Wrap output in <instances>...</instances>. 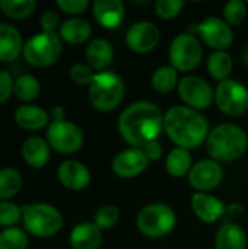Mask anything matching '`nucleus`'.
Here are the masks:
<instances>
[{"label":"nucleus","instance_id":"1","mask_svg":"<svg viewBox=\"0 0 248 249\" xmlns=\"http://www.w3.org/2000/svg\"><path fill=\"white\" fill-rule=\"evenodd\" d=\"M164 128V115L159 108L148 101H139L127 107L118 120V131L126 143L134 149H143L156 140Z\"/></svg>","mask_w":248,"mask_h":249},{"label":"nucleus","instance_id":"2","mask_svg":"<svg viewBox=\"0 0 248 249\" xmlns=\"http://www.w3.org/2000/svg\"><path fill=\"white\" fill-rule=\"evenodd\" d=\"M164 128L168 137L181 149H196L208 140V121L196 109L172 107L164 117Z\"/></svg>","mask_w":248,"mask_h":249},{"label":"nucleus","instance_id":"3","mask_svg":"<svg viewBox=\"0 0 248 249\" xmlns=\"http://www.w3.org/2000/svg\"><path fill=\"white\" fill-rule=\"evenodd\" d=\"M208 153L221 162H231L246 153L248 147V137L246 131L235 124H219L206 140Z\"/></svg>","mask_w":248,"mask_h":249},{"label":"nucleus","instance_id":"4","mask_svg":"<svg viewBox=\"0 0 248 249\" xmlns=\"http://www.w3.org/2000/svg\"><path fill=\"white\" fill-rule=\"evenodd\" d=\"M22 223L26 233L35 238H50L58 233L63 226L61 213L51 204H22Z\"/></svg>","mask_w":248,"mask_h":249},{"label":"nucleus","instance_id":"5","mask_svg":"<svg viewBox=\"0 0 248 249\" xmlns=\"http://www.w3.org/2000/svg\"><path fill=\"white\" fill-rule=\"evenodd\" d=\"M89 101L98 111L115 109L124 96L123 79L113 71H101L94 76L89 85Z\"/></svg>","mask_w":248,"mask_h":249},{"label":"nucleus","instance_id":"6","mask_svg":"<svg viewBox=\"0 0 248 249\" xmlns=\"http://www.w3.org/2000/svg\"><path fill=\"white\" fill-rule=\"evenodd\" d=\"M63 53L60 35L56 32H39L31 36L22 50L25 61L34 67H47L54 64Z\"/></svg>","mask_w":248,"mask_h":249},{"label":"nucleus","instance_id":"7","mask_svg":"<svg viewBox=\"0 0 248 249\" xmlns=\"http://www.w3.org/2000/svg\"><path fill=\"white\" fill-rule=\"evenodd\" d=\"M136 223L142 235L148 238H162L175 228L177 217L170 206L155 203L139 212Z\"/></svg>","mask_w":248,"mask_h":249},{"label":"nucleus","instance_id":"8","mask_svg":"<svg viewBox=\"0 0 248 249\" xmlns=\"http://www.w3.org/2000/svg\"><path fill=\"white\" fill-rule=\"evenodd\" d=\"M47 143L58 153L72 155L82 147L83 133L76 124L67 120L51 121L47 128Z\"/></svg>","mask_w":248,"mask_h":249},{"label":"nucleus","instance_id":"9","mask_svg":"<svg viewBox=\"0 0 248 249\" xmlns=\"http://www.w3.org/2000/svg\"><path fill=\"white\" fill-rule=\"evenodd\" d=\"M202 45L191 34H180L172 39L170 47L171 64L180 71L194 70L202 61Z\"/></svg>","mask_w":248,"mask_h":249},{"label":"nucleus","instance_id":"10","mask_svg":"<svg viewBox=\"0 0 248 249\" xmlns=\"http://www.w3.org/2000/svg\"><path fill=\"white\" fill-rule=\"evenodd\" d=\"M215 102L218 108L229 117L244 115L248 111V90L238 80L227 79L218 85Z\"/></svg>","mask_w":248,"mask_h":249},{"label":"nucleus","instance_id":"11","mask_svg":"<svg viewBox=\"0 0 248 249\" xmlns=\"http://www.w3.org/2000/svg\"><path fill=\"white\" fill-rule=\"evenodd\" d=\"M178 93L184 104L196 111L209 108L215 99V92L212 90V86L197 76H186L178 83Z\"/></svg>","mask_w":248,"mask_h":249},{"label":"nucleus","instance_id":"12","mask_svg":"<svg viewBox=\"0 0 248 249\" xmlns=\"http://www.w3.org/2000/svg\"><path fill=\"white\" fill-rule=\"evenodd\" d=\"M197 31L203 42L216 51H224L234 41L231 26L219 18H206L202 23H199Z\"/></svg>","mask_w":248,"mask_h":249},{"label":"nucleus","instance_id":"13","mask_svg":"<svg viewBox=\"0 0 248 249\" xmlns=\"http://www.w3.org/2000/svg\"><path fill=\"white\" fill-rule=\"evenodd\" d=\"M161 34L156 25L148 20L136 22L130 26L126 35V42L134 53H149L159 42Z\"/></svg>","mask_w":248,"mask_h":249},{"label":"nucleus","instance_id":"14","mask_svg":"<svg viewBox=\"0 0 248 249\" xmlns=\"http://www.w3.org/2000/svg\"><path fill=\"white\" fill-rule=\"evenodd\" d=\"M224 172L218 162L215 160H200L191 166L189 172V182L197 191H209L216 188L222 181Z\"/></svg>","mask_w":248,"mask_h":249},{"label":"nucleus","instance_id":"15","mask_svg":"<svg viewBox=\"0 0 248 249\" xmlns=\"http://www.w3.org/2000/svg\"><path fill=\"white\" fill-rule=\"evenodd\" d=\"M149 159L142 149H127L113 160V171L120 178H134L148 168Z\"/></svg>","mask_w":248,"mask_h":249},{"label":"nucleus","instance_id":"16","mask_svg":"<svg viewBox=\"0 0 248 249\" xmlns=\"http://www.w3.org/2000/svg\"><path fill=\"white\" fill-rule=\"evenodd\" d=\"M58 181L69 190H85L91 182L89 169L79 160H64L57 169Z\"/></svg>","mask_w":248,"mask_h":249},{"label":"nucleus","instance_id":"17","mask_svg":"<svg viewBox=\"0 0 248 249\" xmlns=\"http://www.w3.org/2000/svg\"><path fill=\"white\" fill-rule=\"evenodd\" d=\"M191 207L196 216L205 223H213L219 220L227 212V207L221 200L206 193H196L191 197Z\"/></svg>","mask_w":248,"mask_h":249},{"label":"nucleus","instance_id":"18","mask_svg":"<svg viewBox=\"0 0 248 249\" xmlns=\"http://www.w3.org/2000/svg\"><path fill=\"white\" fill-rule=\"evenodd\" d=\"M92 10L95 20L107 29L120 26L124 19V4L120 0H96Z\"/></svg>","mask_w":248,"mask_h":249},{"label":"nucleus","instance_id":"19","mask_svg":"<svg viewBox=\"0 0 248 249\" xmlns=\"http://www.w3.org/2000/svg\"><path fill=\"white\" fill-rule=\"evenodd\" d=\"M22 50L23 42L20 32L13 25L0 23V61H13Z\"/></svg>","mask_w":248,"mask_h":249},{"label":"nucleus","instance_id":"20","mask_svg":"<svg viewBox=\"0 0 248 249\" xmlns=\"http://www.w3.org/2000/svg\"><path fill=\"white\" fill-rule=\"evenodd\" d=\"M101 242V229L95 223H79L70 233V245L73 249H99Z\"/></svg>","mask_w":248,"mask_h":249},{"label":"nucleus","instance_id":"21","mask_svg":"<svg viewBox=\"0 0 248 249\" xmlns=\"http://www.w3.org/2000/svg\"><path fill=\"white\" fill-rule=\"evenodd\" d=\"M48 112L37 105H20L13 114L15 123L29 131H37L48 125Z\"/></svg>","mask_w":248,"mask_h":249},{"label":"nucleus","instance_id":"22","mask_svg":"<svg viewBox=\"0 0 248 249\" xmlns=\"http://www.w3.org/2000/svg\"><path fill=\"white\" fill-rule=\"evenodd\" d=\"M22 158L31 168H44L50 160V144L41 137H29L22 144Z\"/></svg>","mask_w":248,"mask_h":249},{"label":"nucleus","instance_id":"23","mask_svg":"<svg viewBox=\"0 0 248 249\" xmlns=\"http://www.w3.org/2000/svg\"><path fill=\"white\" fill-rule=\"evenodd\" d=\"M85 55H86L88 66L92 70H104L111 64L114 58V50L107 39L96 38L89 42Z\"/></svg>","mask_w":248,"mask_h":249},{"label":"nucleus","instance_id":"24","mask_svg":"<svg viewBox=\"0 0 248 249\" xmlns=\"http://www.w3.org/2000/svg\"><path fill=\"white\" fill-rule=\"evenodd\" d=\"M247 236L235 223H224L216 233V249H246Z\"/></svg>","mask_w":248,"mask_h":249},{"label":"nucleus","instance_id":"25","mask_svg":"<svg viewBox=\"0 0 248 249\" xmlns=\"http://www.w3.org/2000/svg\"><path fill=\"white\" fill-rule=\"evenodd\" d=\"M92 28L88 20L80 18H72L61 23L60 26V38L69 44H82L91 36Z\"/></svg>","mask_w":248,"mask_h":249},{"label":"nucleus","instance_id":"26","mask_svg":"<svg viewBox=\"0 0 248 249\" xmlns=\"http://www.w3.org/2000/svg\"><path fill=\"white\" fill-rule=\"evenodd\" d=\"M165 165L170 175L175 178H181L191 169V155L189 153V150L177 147L170 152Z\"/></svg>","mask_w":248,"mask_h":249},{"label":"nucleus","instance_id":"27","mask_svg":"<svg viewBox=\"0 0 248 249\" xmlns=\"http://www.w3.org/2000/svg\"><path fill=\"white\" fill-rule=\"evenodd\" d=\"M22 187V177L15 168L0 169V201H9Z\"/></svg>","mask_w":248,"mask_h":249},{"label":"nucleus","instance_id":"28","mask_svg":"<svg viewBox=\"0 0 248 249\" xmlns=\"http://www.w3.org/2000/svg\"><path fill=\"white\" fill-rule=\"evenodd\" d=\"M39 90H41L39 82L32 74H20L15 80L13 95L23 102H31V101L37 99L39 95Z\"/></svg>","mask_w":248,"mask_h":249},{"label":"nucleus","instance_id":"29","mask_svg":"<svg viewBox=\"0 0 248 249\" xmlns=\"http://www.w3.org/2000/svg\"><path fill=\"white\" fill-rule=\"evenodd\" d=\"M208 70L213 79L221 80V82L227 80V77L229 76L232 70L231 55L225 51H215L213 54H210L208 60Z\"/></svg>","mask_w":248,"mask_h":249},{"label":"nucleus","instance_id":"30","mask_svg":"<svg viewBox=\"0 0 248 249\" xmlns=\"http://www.w3.org/2000/svg\"><path fill=\"white\" fill-rule=\"evenodd\" d=\"M37 7L35 0H1L0 10L10 19H25Z\"/></svg>","mask_w":248,"mask_h":249},{"label":"nucleus","instance_id":"31","mask_svg":"<svg viewBox=\"0 0 248 249\" xmlns=\"http://www.w3.org/2000/svg\"><path fill=\"white\" fill-rule=\"evenodd\" d=\"M177 85V70L172 66L159 67L152 76V88L159 93L171 92Z\"/></svg>","mask_w":248,"mask_h":249},{"label":"nucleus","instance_id":"32","mask_svg":"<svg viewBox=\"0 0 248 249\" xmlns=\"http://www.w3.org/2000/svg\"><path fill=\"white\" fill-rule=\"evenodd\" d=\"M28 235L20 228H6L0 232V249H26Z\"/></svg>","mask_w":248,"mask_h":249},{"label":"nucleus","instance_id":"33","mask_svg":"<svg viewBox=\"0 0 248 249\" xmlns=\"http://www.w3.org/2000/svg\"><path fill=\"white\" fill-rule=\"evenodd\" d=\"M22 220V210L12 201H0V226L15 228Z\"/></svg>","mask_w":248,"mask_h":249},{"label":"nucleus","instance_id":"34","mask_svg":"<svg viewBox=\"0 0 248 249\" xmlns=\"http://www.w3.org/2000/svg\"><path fill=\"white\" fill-rule=\"evenodd\" d=\"M120 219V212L115 206L113 204H107V206H102L96 214H95V219H94V223L102 231V229H111Z\"/></svg>","mask_w":248,"mask_h":249},{"label":"nucleus","instance_id":"35","mask_svg":"<svg viewBox=\"0 0 248 249\" xmlns=\"http://www.w3.org/2000/svg\"><path fill=\"white\" fill-rule=\"evenodd\" d=\"M224 16L228 23L240 25L247 18V6L241 0H231L224 7Z\"/></svg>","mask_w":248,"mask_h":249},{"label":"nucleus","instance_id":"36","mask_svg":"<svg viewBox=\"0 0 248 249\" xmlns=\"http://www.w3.org/2000/svg\"><path fill=\"white\" fill-rule=\"evenodd\" d=\"M184 7L183 0H158L155 3L156 15L162 19H172L180 15Z\"/></svg>","mask_w":248,"mask_h":249},{"label":"nucleus","instance_id":"37","mask_svg":"<svg viewBox=\"0 0 248 249\" xmlns=\"http://www.w3.org/2000/svg\"><path fill=\"white\" fill-rule=\"evenodd\" d=\"M94 71L88 64L83 63H77L75 66H72L70 69V77L76 85H91V82L94 80Z\"/></svg>","mask_w":248,"mask_h":249},{"label":"nucleus","instance_id":"38","mask_svg":"<svg viewBox=\"0 0 248 249\" xmlns=\"http://www.w3.org/2000/svg\"><path fill=\"white\" fill-rule=\"evenodd\" d=\"M56 4L64 13H69V15H80V13H83L88 9L89 1L88 0H57Z\"/></svg>","mask_w":248,"mask_h":249},{"label":"nucleus","instance_id":"39","mask_svg":"<svg viewBox=\"0 0 248 249\" xmlns=\"http://www.w3.org/2000/svg\"><path fill=\"white\" fill-rule=\"evenodd\" d=\"M15 80L7 71H0V105L13 95Z\"/></svg>","mask_w":248,"mask_h":249},{"label":"nucleus","instance_id":"40","mask_svg":"<svg viewBox=\"0 0 248 249\" xmlns=\"http://www.w3.org/2000/svg\"><path fill=\"white\" fill-rule=\"evenodd\" d=\"M41 28L42 32H54L56 28L58 26V15L54 10H45L41 15Z\"/></svg>","mask_w":248,"mask_h":249},{"label":"nucleus","instance_id":"41","mask_svg":"<svg viewBox=\"0 0 248 249\" xmlns=\"http://www.w3.org/2000/svg\"><path fill=\"white\" fill-rule=\"evenodd\" d=\"M142 150L145 152V155L148 156L149 160H158V159L162 158V147H161V144L156 140L148 143Z\"/></svg>","mask_w":248,"mask_h":249},{"label":"nucleus","instance_id":"42","mask_svg":"<svg viewBox=\"0 0 248 249\" xmlns=\"http://www.w3.org/2000/svg\"><path fill=\"white\" fill-rule=\"evenodd\" d=\"M64 108L60 107V105H56L51 108V117H53V121H60V120H64Z\"/></svg>","mask_w":248,"mask_h":249},{"label":"nucleus","instance_id":"43","mask_svg":"<svg viewBox=\"0 0 248 249\" xmlns=\"http://www.w3.org/2000/svg\"><path fill=\"white\" fill-rule=\"evenodd\" d=\"M243 210H244V207H243L241 204H231V206L228 207V212H229V214H232V216L241 214Z\"/></svg>","mask_w":248,"mask_h":249},{"label":"nucleus","instance_id":"44","mask_svg":"<svg viewBox=\"0 0 248 249\" xmlns=\"http://www.w3.org/2000/svg\"><path fill=\"white\" fill-rule=\"evenodd\" d=\"M244 63L248 66V47L246 48V53H244Z\"/></svg>","mask_w":248,"mask_h":249},{"label":"nucleus","instance_id":"45","mask_svg":"<svg viewBox=\"0 0 248 249\" xmlns=\"http://www.w3.org/2000/svg\"><path fill=\"white\" fill-rule=\"evenodd\" d=\"M247 3H248V1H247Z\"/></svg>","mask_w":248,"mask_h":249}]
</instances>
